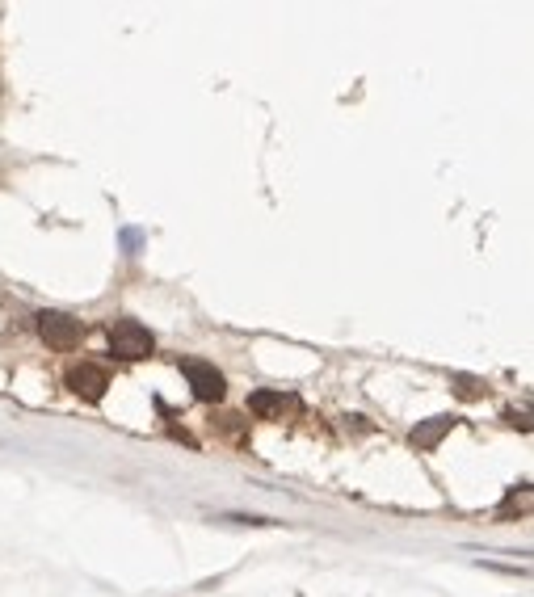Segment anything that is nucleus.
<instances>
[{
	"instance_id": "obj_2",
	"label": "nucleus",
	"mask_w": 534,
	"mask_h": 597,
	"mask_svg": "<svg viewBox=\"0 0 534 597\" xmlns=\"http://www.w3.org/2000/svg\"><path fill=\"white\" fill-rule=\"evenodd\" d=\"M38 333H43V341L51 349H59V354H68V349L80 345V324L64 312H43L38 316Z\"/></svg>"
},
{
	"instance_id": "obj_5",
	"label": "nucleus",
	"mask_w": 534,
	"mask_h": 597,
	"mask_svg": "<svg viewBox=\"0 0 534 597\" xmlns=\"http://www.w3.org/2000/svg\"><path fill=\"white\" fill-rule=\"evenodd\" d=\"M249 408H253L261 421H282V417H295L299 413V400L291 396V391H253Z\"/></svg>"
},
{
	"instance_id": "obj_1",
	"label": "nucleus",
	"mask_w": 534,
	"mask_h": 597,
	"mask_svg": "<svg viewBox=\"0 0 534 597\" xmlns=\"http://www.w3.org/2000/svg\"><path fill=\"white\" fill-rule=\"evenodd\" d=\"M152 333L143 324H135V320H118L114 328H110V349L122 358V362H139V358H148L152 354Z\"/></svg>"
},
{
	"instance_id": "obj_7",
	"label": "nucleus",
	"mask_w": 534,
	"mask_h": 597,
	"mask_svg": "<svg viewBox=\"0 0 534 597\" xmlns=\"http://www.w3.org/2000/svg\"><path fill=\"white\" fill-rule=\"evenodd\" d=\"M459 396L471 400V396H476V383H471V379H459Z\"/></svg>"
},
{
	"instance_id": "obj_3",
	"label": "nucleus",
	"mask_w": 534,
	"mask_h": 597,
	"mask_svg": "<svg viewBox=\"0 0 534 597\" xmlns=\"http://www.w3.org/2000/svg\"><path fill=\"white\" fill-rule=\"evenodd\" d=\"M181 370H186V379H190V387H194V396L198 400H207V404H215V400H223V375L211 366V362H181Z\"/></svg>"
},
{
	"instance_id": "obj_6",
	"label": "nucleus",
	"mask_w": 534,
	"mask_h": 597,
	"mask_svg": "<svg viewBox=\"0 0 534 597\" xmlns=\"http://www.w3.org/2000/svg\"><path fill=\"white\" fill-rule=\"evenodd\" d=\"M450 425H455L450 417H429L425 425L413 429V446H417V450H434V446L442 442V434H450Z\"/></svg>"
},
{
	"instance_id": "obj_4",
	"label": "nucleus",
	"mask_w": 534,
	"mask_h": 597,
	"mask_svg": "<svg viewBox=\"0 0 534 597\" xmlns=\"http://www.w3.org/2000/svg\"><path fill=\"white\" fill-rule=\"evenodd\" d=\"M68 387L76 391L80 400H89V404H97L101 396H106V387H110V375L101 366H93V362H80V366H72V375H68Z\"/></svg>"
}]
</instances>
